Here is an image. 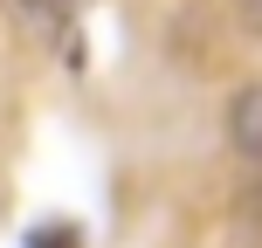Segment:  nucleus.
Listing matches in <instances>:
<instances>
[{
    "mask_svg": "<svg viewBox=\"0 0 262 248\" xmlns=\"http://www.w3.org/2000/svg\"><path fill=\"white\" fill-rule=\"evenodd\" d=\"M221 138H228V152L242 166H262V76H249L221 104Z\"/></svg>",
    "mask_w": 262,
    "mask_h": 248,
    "instance_id": "1",
    "label": "nucleus"
},
{
    "mask_svg": "<svg viewBox=\"0 0 262 248\" xmlns=\"http://www.w3.org/2000/svg\"><path fill=\"white\" fill-rule=\"evenodd\" d=\"M21 14V28H35L41 41H62L69 35V0H7Z\"/></svg>",
    "mask_w": 262,
    "mask_h": 248,
    "instance_id": "2",
    "label": "nucleus"
},
{
    "mask_svg": "<svg viewBox=\"0 0 262 248\" xmlns=\"http://www.w3.org/2000/svg\"><path fill=\"white\" fill-rule=\"evenodd\" d=\"M28 248H83V228L76 221H41L35 235H28Z\"/></svg>",
    "mask_w": 262,
    "mask_h": 248,
    "instance_id": "3",
    "label": "nucleus"
},
{
    "mask_svg": "<svg viewBox=\"0 0 262 248\" xmlns=\"http://www.w3.org/2000/svg\"><path fill=\"white\" fill-rule=\"evenodd\" d=\"M235 21H242V28H249V35H255V41H262V0H235Z\"/></svg>",
    "mask_w": 262,
    "mask_h": 248,
    "instance_id": "4",
    "label": "nucleus"
}]
</instances>
